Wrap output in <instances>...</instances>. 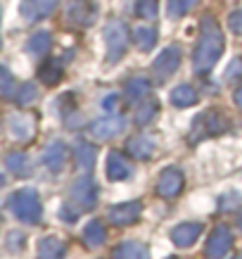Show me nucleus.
<instances>
[{
    "label": "nucleus",
    "instance_id": "obj_17",
    "mask_svg": "<svg viewBox=\"0 0 242 259\" xmlns=\"http://www.w3.org/2000/svg\"><path fill=\"white\" fill-rule=\"evenodd\" d=\"M12 88H15V81L10 76V71H5L0 67V95H10L12 93Z\"/></svg>",
    "mask_w": 242,
    "mask_h": 259
},
{
    "label": "nucleus",
    "instance_id": "obj_8",
    "mask_svg": "<svg viewBox=\"0 0 242 259\" xmlns=\"http://www.w3.org/2000/svg\"><path fill=\"white\" fill-rule=\"evenodd\" d=\"M138 217V204H124V207H117V209H112L110 219L114 224H126V221H133Z\"/></svg>",
    "mask_w": 242,
    "mask_h": 259
},
{
    "label": "nucleus",
    "instance_id": "obj_20",
    "mask_svg": "<svg viewBox=\"0 0 242 259\" xmlns=\"http://www.w3.org/2000/svg\"><path fill=\"white\" fill-rule=\"evenodd\" d=\"M138 38H140V48H150L152 46V38H155V31H152V29H150V31L140 29V31H138Z\"/></svg>",
    "mask_w": 242,
    "mask_h": 259
},
{
    "label": "nucleus",
    "instance_id": "obj_11",
    "mask_svg": "<svg viewBox=\"0 0 242 259\" xmlns=\"http://www.w3.org/2000/svg\"><path fill=\"white\" fill-rule=\"evenodd\" d=\"M10 128H12L15 138H29L33 131V121L29 117H15L12 124H10Z\"/></svg>",
    "mask_w": 242,
    "mask_h": 259
},
{
    "label": "nucleus",
    "instance_id": "obj_3",
    "mask_svg": "<svg viewBox=\"0 0 242 259\" xmlns=\"http://www.w3.org/2000/svg\"><path fill=\"white\" fill-rule=\"evenodd\" d=\"M228 250H230V233H228L226 228H219V231L209 238L207 254H209V259H221Z\"/></svg>",
    "mask_w": 242,
    "mask_h": 259
},
{
    "label": "nucleus",
    "instance_id": "obj_16",
    "mask_svg": "<svg viewBox=\"0 0 242 259\" xmlns=\"http://www.w3.org/2000/svg\"><path fill=\"white\" fill-rule=\"evenodd\" d=\"M86 240L90 245H100L102 240H105V231H102L100 224H90V226L86 228Z\"/></svg>",
    "mask_w": 242,
    "mask_h": 259
},
{
    "label": "nucleus",
    "instance_id": "obj_5",
    "mask_svg": "<svg viewBox=\"0 0 242 259\" xmlns=\"http://www.w3.org/2000/svg\"><path fill=\"white\" fill-rule=\"evenodd\" d=\"M180 183H183V179L178 171H164V176L159 181V190H162V195H176L180 190Z\"/></svg>",
    "mask_w": 242,
    "mask_h": 259
},
{
    "label": "nucleus",
    "instance_id": "obj_23",
    "mask_svg": "<svg viewBox=\"0 0 242 259\" xmlns=\"http://www.w3.org/2000/svg\"><path fill=\"white\" fill-rule=\"evenodd\" d=\"M240 224H242V217H240Z\"/></svg>",
    "mask_w": 242,
    "mask_h": 259
},
{
    "label": "nucleus",
    "instance_id": "obj_15",
    "mask_svg": "<svg viewBox=\"0 0 242 259\" xmlns=\"http://www.w3.org/2000/svg\"><path fill=\"white\" fill-rule=\"evenodd\" d=\"M173 102H176V105H192V102H195V93H192L190 88L180 86L173 91Z\"/></svg>",
    "mask_w": 242,
    "mask_h": 259
},
{
    "label": "nucleus",
    "instance_id": "obj_2",
    "mask_svg": "<svg viewBox=\"0 0 242 259\" xmlns=\"http://www.w3.org/2000/svg\"><path fill=\"white\" fill-rule=\"evenodd\" d=\"M221 50H223V40H221L219 31L216 29H211L209 36H204L200 48H197V55H195V67L200 71L202 69H209L211 64L219 60Z\"/></svg>",
    "mask_w": 242,
    "mask_h": 259
},
{
    "label": "nucleus",
    "instance_id": "obj_13",
    "mask_svg": "<svg viewBox=\"0 0 242 259\" xmlns=\"http://www.w3.org/2000/svg\"><path fill=\"white\" fill-rule=\"evenodd\" d=\"M121 128V121L119 119H105V121H100V124L93 126V134L98 136V138H107L110 134H114V131H119Z\"/></svg>",
    "mask_w": 242,
    "mask_h": 259
},
{
    "label": "nucleus",
    "instance_id": "obj_14",
    "mask_svg": "<svg viewBox=\"0 0 242 259\" xmlns=\"http://www.w3.org/2000/svg\"><path fill=\"white\" fill-rule=\"evenodd\" d=\"M47 46H50V36H47V33H36L31 38V43H29V50L36 53V55H40V53L47 50Z\"/></svg>",
    "mask_w": 242,
    "mask_h": 259
},
{
    "label": "nucleus",
    "instance_id": "obj_22",
    "mask_svg": "<svg viewBox=\"0 0 242 259\" xmlns=\"http://www.w3.org/2000/svg\"><path fill=\"white\" fill-rule=\"evenodd\" d=\"M230 22H233V29H235V31H242V12H237V15L230 17Z\"/></svg>",
    "mask_w": 242,
    "mask_h": 259
},
{
    "label": "nucleus",
    "instance_id": "obj_12",
    "mask_svg": "<svg viewBox=\"0 0 242 259\" xmlns=\"http://www.w3.org/2000/svg\"><path fill=\"white\" fill-rule=\"evenodd\" d=\"M45 164L50 166V169H60V166L64 164V148L60 145V143H55V145H50V148H47Z\"/></svg>",
    "mask_w": 242,
    "mask_h": 259
},
{
    "label": "nucleus",
    "instance_id": "obj_7",
    "mask_svg": "<svg viewBox=\"0 0 242 259\" xmlns=\"http://www.w3.org/2000/svg\"><path fill=\"white\" fill-rule=\"evenodd\" d=\"M200 238V226H178L173 231V240L178 245H192Z\"/></svg>",
    "mask_w": 242,
    "mask_h": 259
},
{
    "label": "nucleus",
    "instance_id": "obj_21",
    "mask_svg": "<svg viewBox=\"0 0 242 259\" xmlns=\"http://www.w3.org/2000/svg\"><path fill=\"white\" fill-rule=\"evenodd\" d=\"M33 95H36V88H33V86H24V88H22V98H19V102H31Z\"/></svg>",
    "mask_w": 242,
    "mask_h": 259
},
{
    "label": "nucleus",
    "instance_id": "obj_9",
    "mask_svg": "<svg viewBox=\"0 0 242 259\" xmlns=\"http://www.w3.org/2000/svg\"><path fill=\"white\" fill-rule=\"evenodd\" d=\"M107 171H110L112 179H124V176H128V164L119 157L117 152H112L110 159H107Z\"/></svg>",
    "mask_w": 242,
    "mask_h": 259
},
{
    "label": "nucleus",
    "instance_id": "obj_19",
    "mask_svg": "<svg viewBox=\"0 0 242 259\" xmlns=\"http://www.w3.org/2000/svg\"><path fill=\"white\" fill-rule=\"evenodd\" d=\"M190 8H192V0H171L169 3V12L171 15H180V12H185Z\"/></svg>",
    "mask_w": 242,
    "mask_h": 259
},
{
    "label": "nucleus",
    "instance_id": "obj_18",
    "mask_svg": "<svg viewBox=\"0 0 242 259\" xmlns=\"http://www.w3.org/2000/svg\"><path fill=\"white\" fill-rule=\"evenodd\" d=\"M8 166L12 169V171L22 174L24 169H26V157H24V155H10V157H8Z\"/></svg>",
    "mask_w": 242,
    "mask_h": 259
},
{
    "label": "nucleus",
    "instance_id": "obj_4",
    "mask_svg": "<svg viewBox=\"0 0 242 259\" xmlns=\"http://www.w3.org/2000/svg\"><path fill=\"white\" fill-rule=\"evenodd\" d=\"M57 0H24L22 5V15L26 19H36V17H43L47 15L50 10L55 8Z\"/></svg>",
    "mask_w": 242,
    "mask_h": 259
},
{
    "label": "nucleus",
    "instance_id": "obj_10",
    "mask_svg": "<svg viewBox=\"0 0 242 259\" xmlns=\"http://www.w3.org/2000/svg\"><path fill=\"white\" fill-rule=\"evenodd\" d=\"M62 257H64V250L57 240L45 238V240L40 243V259H62Z\"/></svg>",
    "mask_w": 242,
    "mask_h": 259
},
{
    "label": "nucleus",
    "instance_id": "obj_1",
    "mask_svg": "<svg viewBox=\"0 0 242 259\" xmlns=\"http://www.w3.org/2000/svg\"><path fill=\"white\" fill-rule=\"evenodd\" d=\"M10 207H12V212L22 221L33 224V221L40 219V204L33 190H19V193H15V195L10 197Z\"/></svg>",
    "mask_w": 242,
    "mask_h": 259
},
{
    "label": "nucleus",
    "instance_id": "obj_6",
    "mask_svg": "<svg viewBox=\"0 0 242 259\" xmlns=\"http://www.w3.org/2000/svg\"><path fill=\"white\" fill-rule=\"evenodd\" d=\"M114 259H150L148 250L138 243H124L117 250V257Z\"/></svg>",
    "mask_w": 242,
    "mask_h": 259
}]
</instances>
